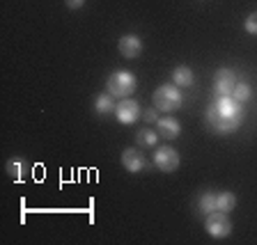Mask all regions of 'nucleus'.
I'll return each mask as SVG.
<instances>
[{
	"mask_svg": "<svg viewBox=\"0 0 257 245\" xmlns=\"http://www.w3.org/2000/svg\"><path fill=\"white\" fill-rule=\"evenodd\" d=\"M207 126L218 135L234 133L236 128L243 124V103H239L236 99H232L230 94L218 96L211 106L204 112Z\"/></svg>",
	"mask_w": 257,
	"mask_h": 245,
	"instance_id": "obj_1",
	"label": "nucleus"
},
{
	"mask_svg": "<svg viewBox=\"0 0 257 245\" xmlns=\"http://www.w3.org/2000/svg\"><path fill=\"white\" fill-rule=\"evenodd\" d=\"M152 103H154L156 110H159V112H166V115L179 110V108H182V103H184L182 87H177L175 83H172V85L156 87V92L152 94Z\"/></svg>",
	"mask_w": 257,
	"mask_h": 245,
	"instance_id": "obj_2",
	"label": "nucleus"
},
{
	"mask_svg": "<svg viewBox=\"0 0 257 245\" xmlns=\"http://www.w3.org/2000/svg\"><path fill=\"white\" fill-rule=\"evenodd\" d=\"M136 85H138L136 76L126 69H119V71H115V74L108 76L106 92H110L115 99H126V96H131V92L136 90Z\"/></svg>",
	"mask_w": 257,
	"mask_h": 245,
	"instance_id": "obj_3",
	"label": "nucleus"
},
{
	"mask_svg": "<svg viewBox=\"0 0 257 245\" xmlns=\"http://www.w3.org/2000/svg\"><path fill=\"white\" fill-rule=\"evenodd\" d=\"M204 229H207V234L211 238H227L232 234V222L225 211H214L204 220Z\"/></svg>",
	"mask_w": 257,
	"mask_h": 245,
	"instance_id": "obj_4",
	"label": "nucleus"
},
{
	"mask_svg": "<svg viewBox=\"0 0 257 245\" xmlns=\"http://www.w3.org/2000/svg\"><path fill=\"white\" fill-rule=\"evenodd\" d=\"M154 165L159 167L161 172H175L177 167H179V163H182V160H179V154H177V149H172V147H156L154 149Z\"/></svg>",
	"mask_w": 257,
	"mask_h": 245,
	"instance_id": "obj_5",
	"label": "nucleus"
},
{
	"mask_svg": "<svg viewBox=\"0 0 257 245\" xmlns=\"http://www.w3.org/2000/svg\"><path fill=\"white\" fill-rule=\"evenodd\" d=\"M140 115H143V110H140L138 101H134L131 96L119 99L117 106H115V117H117V122H122V124H136Z\"/></svg>",
	"mask_w": 257,
	"mask_h": 245,
	"instance_id": "obj_6",
	"label": "nucleus"
},
{
	"mask_svg": "<svg viewBox=\"0 0 257 245\" xmlns=\"http://www.w3.org/2000/svg\"><path fill=\"white\" fill-rule=\"evenodd\" d=\"M122 167L126 172H131V174H136V172H143L145 167H147V158H145V154L140 149L128 147V149L122 151Z\"/></svg>",
	"mask_w": 257,
	"mask_h": 245,
	"instance_id": "obj_7",
	"label": "nucleus"
},
{
	"mask_svg": "<svg viewBox=\"0 0 257 245\" xmlns=\"http://www.w3.org/2000/svg\"><path fill=\"white\" fill-rule=\"evenodd\" d=\"M236 83H239V80H236V74L232 69H218L214 76V92L218 96L230 94V92L234 90Z\"/></svg>",
	"mask_w": 257,
	"mask_h": 245,
	"instance_id": "obj_8",
	"label": "nucleus"
},
{
	"mask_svg": "<svg viewBox=\"0 0 257 245\" xmlns=\"http://www.w3.org/2000/svg\"><path fill=\"white\" fill-rule=\"evenodd\" d=\"M156 126V133H159V138H163L168 142V140H175L182 135V124L177 122L175 117H170V115H166V117H159V122L154 124Z\"/></svg>",
	"mask_w": 257,
	"mask_h": 245,
	"instance_id": "obj_9",
	"label": "nucleus"
},
{
	"mask_svg": "<svg viewBox=\"0 0 257 245\" xmlns=\"http://www.w3.org/2000/svg\"><path fill=\"white\" fill-rule=\"evenodd\" d=\"M117 48H119V53H122V58H126V60L140 58V53H143V39L138 35H124L119 39Z\"/></svg>",
	"mask_w": 257,
	"mask_h": 245,
	"instance_id": "obj_10",
	"label": "nucleus"
},
{
	"mask_svg": "<svg viewBox=\"0 0 257 245\" xmlns=\"http://www.w3.org/2000/svg\"><path fill=\"white\" fill-rule=\"evenodd\" d=\"M193 80L195 78H193V71L188 69V67H184V64L182 67H175V71H172V83H175L177 87H182V90L184 87H191Z\"/></svg>",
	"mask_w": 257,
	"mask_h": 245,
	"instance_id": "obj_11",
	"label": "nucleus"
},
{
	"mask_svg": "<svg viewBox=\"0 0 257 245\" xmlns=\"http://www.w3.org/2000/svg\"><path fill=\"white\" fill-rule=\"evenodd\" d=\"M198 211H200V213H204V215L218 211V206H216V192L204 190L202 195H200V197H198Z\"/></svg>",
	"mask_w": 257,
	"mask_h": 245,
	"instance_id": "obj_12",
	"label": "nucleus"
},
{
	"mask_svg": "<svg viewBox=\"0 0 257 245\" xmlns=\"http://www.w3.org/2000/svg\"><path fill=\"white\" fill-rule=\"evenodd\" d=\"M7 174H10L12 179H16V181L26 179L28 176V163L23 158H12L10 163H7Z\"/></svg>",
	"mask_w": 257,
	"mask_h": 245,
	"instance_id": "obj_13",
	"label": "nucleus"
},
{
	"mask_svg": "<svg viewBox=\"0 0 257 245\" xmlns=\"http://www.w3.org/2000/svg\"><path fill=\"white\" fill-rule=\"evenodd\" d=\"M216 206H218V211H225V213H230L232 208L236 206V195H234L232 190L216 192Z\"/></svg>",
	"mask_w": 257,
	"mask_h": 245,
	"instance_id": "obj_14",
	"label": "nucleus"
},
{
	"mask_svg": "<svg viewBox=\"0 0 257 245\" xmlns=\"http://www.w3.org/2000/svg\"><path fill=\"white\" fill-rule=\"evenodd\" d=\"M112 99H115V96H112L110 92H101L94 101V110L99 112V115H108V112H112L115 106H117V103H112Z\"/></svg>",
	"mask_w": 257,
	"mask_h": 245,
	"instance_id": "obj_15",
	"label": "nucleus"
},
{
	"mask_svg": "<svg viewBox=\"0 0 257 245\" xmlns=\"http://www.w3.org/2000/svg\"><path fill=\"white\" fill-rule=\"evenodd\" d=\"M156 142H159V133L154 128H140L136 133V144L138 147H156Z\"/></svg>",
	"mask_w": 257,
	"mask_h": 245,
	"instance_id": "obj_16",
	"label": "nucleus"
},
{
	"mask_svg": "<svg viewBox=\"0 0 257 245\" xmlns=\"http://www.w3.org/2000/svg\"><path fill=\"white\" fill-rule=\"evenodd\" d=\"M230 96H232V99H236L239 103H246L248 99L252 96V87L248 85V83H243V80H241V83H236V85H234V90L230 92Z\"/></svg>",
	"mask_w": 257,
	"mask_h": 245,
	"instance_id": "obj_17",
	"label": "nucleus"
},
{
	"mask_svg": "<svg viewBox=\"0 0 257 245\" xmlns=\"http://www.w3.org/2000/svg\"><path fill=\"white\" fill-rule=\"evenodd\" d=\"M243 30H246L248 35H255L257 37V12H252V14L246 16V21H243Z\"/></svg>",
	"mask_w": 257,
	"mask_h": 245,
	"instance_id": "obj_18",
	"label": "nucleus"
},
{
	"mask_svg": "<svg viewBox=\"0 0 257 245\" xmlns=\"http://www.w3.org/2000/svg\"><path fill=\"white\" fill-rule=\"evenodd\" d=\"M140 117H143L147 124H156L159 122V110H156V108H147V110H143Z\"/></svg>",
	"mask_w": 257,
	"mask_h": 245,
	"instance_id": "obj_19",
	"label": "nucleus"
},
{
	"mask_svg": "<svg viewBox=\"0 0 257 245\" xmlns=\"http://www.w3.org/2000/svg\"><path fill=\"white\" fill-rule=\"evenodd\" d=\"M64 3H67L69 10H80V7L85 5V0H64Z\"/></svg>",
	"mask_w": 257,
	"mask_h": 245,
	"instance_id": "obj_20",
	"label": "nucleus"
}]
</instances>
